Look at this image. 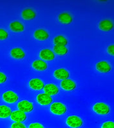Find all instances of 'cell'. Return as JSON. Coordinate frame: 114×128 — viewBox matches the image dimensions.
Returning <instances> with one entry per match:
<instances>
[{
	"label": "cell",
	"mask_w": 114,
	"mask_h": 128,
	"mask_svg": "<svg viewBox=\"0 0 114 128\" xmlns=\"http://www.w3.org/2000/svg\"><path fill=\"white\" fill-rule=\"evenodd\" d=\"M10 29L16 32H20L24 30V26L22 23L18 21H14L10 24Z\"/></svg>",
	"instance_id": "21"
},
{
	"label": "cell",
	"mask_w": 114,
	"mask_h": 128,
	"mask_svg": "<svg viewBox=\"0 0 114 128\" xmlns=\"http://www.w3.org/2000/svg\"><path fill=\"white\" fill-rule=\"evenodd\" d=\"M6 81V76L5 74L0 72V83H3Z\"/></svg>",
	"instance_id": "28"
},
{
	"label": "cell",
	"mask_w": 114,
	"mask_h": 128,
	"mask_svg": "<svg viewBox=\"0 0 114 128\" xmlns=\"http://www.w3.org/2000/svg\"><path fill=\"white\" fill-rule=\"evenodd\" d=\"M40 56L46 60H53L54 58V54L50 50H43L40 52Z\"/></svg>",
	"instance_id": "13"
},
{
	"label": "cell",
	"mask_w": 114,
	"mask_h": 128,
	"mask_svg": "<svg viewBox=\"0 0 114 128\" xmlns=\"http://www.w3.org/2000/svg\"><path fill=\"white\" fill-rule=\"evenodd\" d=\"M58 20L64 24H70L72 21V18L69 14L62 13L59 15Z\"/></svg>",
	"instance_id": "19"
},
{
	"label": "cell",
	"mask_w": 114,
	"mask_h": 128,
	"mask_svg": "<svg viewBox=\"0 0 114 128\" xmlns=\"http://www.w3.org/2000/svg\"><path fill=\"white\" fill-rule=\"evenodd\" d=\"M22 16L23 19L26 20H31L36 17V13L32 9H25L22 11Z\"/></svg>",
	"instance_id": "18"
},
{
	"label": "cell",
	"mask_w": 114,
	"mask_h": 128,
	"mask_svg": "<svg viewBox=\"0 0 114 128\" xmlns=\"http://www.w3.org/2000/svg\"><path fill=\"white\" fill-rule=\"evenodd\" d=\"M45 94L49 95V96H53V95L57 94L59 92V89L58 86H56L54 84H46L44 87Z\"/></svg>",
	"instance_id": "9"
},
{
	"label": "cell",
	"mask_w": 114,
	"mask_h": 128,
	"mask_svg": "<svg viewBox=\"0 0 114 128\" xmlns=\"http://www.w3.org/2000/svg\"><path fill=\"white\" fill-rule=\"evenodd\" d=\"M34 36L35 38L39 40H45L48 38L49 34L44 30H38L35 31Z\"/></svg>",
	"instance_id": "15"
},
{
	"label": "cell",
	"mask_w": 114,
	"mask_h": 128,
	"mask_svg": "<svg viewBox=\"0 0 114 128\" xmlns=\"http://www.w3.org/2000/svg\"><path fill=\"white\" fill-rule=\"evenodd\" d=\"M94 112L100 115H107L110 113V108L103 102H98L93 107Z\"/></svg>",
	"instance_id": "1"
},
{
	"label": "cell",
	"mask_w": 114,
	"mask_h": 128,
	"mask_svg": "<svg viewBox=\"0 0 114 128\" xmlns=\"http://www.w3.org/2000/svg\"><path fill=\"white\" fill-rule=\"evenodd\" d=\"M99 26L101 30L104 31V32H108L113 29L114 23H112V22L110 20H101L100 22Z\"/></svg>",
	"instance_id": "12"
},
{
	"label": "cell",
	"mask_w": 114,
	"mask_h": 128,
	"mask_svg": "<svg viewBox=\"0 0 114 128\" xmlns=\"http://www.w3.org/2000/svg\"><path fill=\"white\" fill-rule=\"evenodd\" d=\"M108 52H110V54H112V55H114V46L111 45L108 47Z\"/></svg>",
	"instance_id": "29"
},
{
	"label": "cell",
	"mask_w": 114,
	"mask_h": 128,
	"mask_svg": "<svg viewBox=\"0 0 114 128\" xmlns=\"http://www.w3.org/2000/svg\"><path fill=\"white\" fill-rule=\"evenodd\" d=\"M96 68L101 72H108L111 70V66L108 62L104 61L100 62L96 65Z\"/></svg>",
	"instance_id": "10"
},
{
	"label": "cell",
	"mask_w": 114,
	"mask_h": 128,
	"mask_svg": "<svg viewBox=\"0 0 114 128\" xmlns=\"http://www.w3.org/2000/svg\"><path fill=\"white\" fill-rule=\"evenodd\" d=\"M11 113H12V111L8 106H4V105L0 106V118H7L9 116H10Z\"/></svg>",
	"instance_id": "20"
},
{
	"label": "cell",
	"mask_w": 114,
	"mask_h": 128,
	"mask_svg": "<svg viewBox=\"0 0 114 128\" xmlns=\"http://www.w3.org/2000/svg\"><path fill=\"white\" fill-rule=\"evenodd\" d=\"M8 34L3 29H0V40H5L8 38Z\"/></svg>",
	"instance_id": "24"
},
{
	"label": "cell",
	"mask_w": 114,
	"mask_h": 128,
	"mask_svg": "<svg viewBox=\"0 0 114 128\" xmlns=\"http://www.w3.org/2000/svg\"><path fill=\"white\" fill-rule=\"evenodd\" d=\"M18 108L21 112L26 113V112H30L34 110V105L32 103L28 100H22L18 103Z\"/></svg>",
	"instance_id": "5"
},
{
	"label": "cell",
	"mask_w": 114,
	"mask_h": 128,
	"mask_svg": "<svg viewBox=\"0 0 114 128\" xmlns=\"http://www.w3.org/2000/svg\"><path fill=\"white\" fill-rule=\"evenodd\" d=\"M61 86L66 90H72L76 88V84L72 80L66 79L61 82Z\"/></svg>",
	"instance_id": "8"
},
{
	"label": "cell",
	"mask_w": 114,
	"mask_h": 128,
	"mask_svg": "<svg viewBox=\"0 0 114 128\" xmlns=\"http://www.w3.org/2000/svg\"><path fill=\"white\" fill-rule=\"evenodd\" d=\"M29 128H44L42 124L39 123H33L30 124L29 126Z\"/></svg>",
	"instance_id": "27"
},
{
	"label": "cell",
	"mask_w": 114,
	"mask_h": 128,
	"mask_svg": "<svg viewBox=\"0 0 114 128\" xmlns=\"http://www.w3.org/2000/svg\"><path fill=\"white\" fill-rule=\"evenodd\" d=\"M54 76L58 80H66L69 76V72L64 68H59L54 71Z\"/></svg>",
	"instance_id": "14"
},
{
	"label": "cell",
	"mask_w": 114,
	"mask_h": 128,
	"mask_svg": "<svg viewBox=\"0 0 114 128\" xmlns=\"http://www.w3.org/2000/svg\"><path fill=\"white\" fill-rule=\"evenodd\" d=\"M54 51L59 55H65L68 52V50L66 46L55 45L54 47Z\"/></svg>",
	"instance_id": "23"
},
{
	"label": "cell",
	"mask_w": 114,
	"mask_h": 128,
	"mask_svg": "<svg viewBox=\"0 0 114 128\" xmlns=\"http://www.w3.org/2000/svg\"><path fill=\"white\" fill-rule=\"evenodd\" d=\"M3 98L5 102L8 103H14L17 102L19 99L18 95L12 91L6 92L3 94Z\"/></svg>",
	"instance_id": "6"
},
{
	"label": "cell",
	"mask_w": 114,
	"mask_h": 128,
	"mask_svg": "<svg viewBox=\"0 0 114 128\" xmlns=\"http://www.w3.org/2000/svg\"><path fill=\"white\" fill-rule=\"evenodd\" d=\"M32 66L35 69L37 70H44L47 68V64L43 60H35L33 62Z\"/></svg>",
	"instance_id": "16"
},
{
	"label": "cell",
	"mask_w": 114,
	"mask_h": 128,
	"mask_svg": "<svg viewBox=\"0 0 114 128\" xmlns=\"http://www.w3.org/2000/svg\"><path fill=\"white\" fill-rule=\"evenodd\" d=\"M102 128H114V122H106L102 124Z\"/></svg>",
	"instance_id": "25"
},
{
	"label": "cell",
	"mask_w": 114,
	"mask_h": 128,
	"mask_svg": "<svg viewBox=\"0 0 114 128\" xmlns=\"http://www.w3.org/2000/svg\"><path fill=\"white\" fill-rule=\"evenodd\" d=\"M30 86L32 88L36 90H39L44 87V83L40 80L37 78L32 79L30 82Z\"/></svg>",
	"instance_id": "11"
},
{
	"label": "cell",
	"mask_w": 114,
	"mask_h": 128,
	"mask_svg": "<svg viewBox=\"0 0 114 128\" xmlns=\"http://www.w3.org/2000/svg\"><path fill=\"white\" fill-rule=\"evenodd\" d=\"M37 101L42 105H48L52 102V98L46 94H41L37 96Z\"/></svg>",
	"instance_id": "7"
},
{
	"label": "cell",
	"mask_w": 114,
	"mask_h": 128,
	"mask_svg": "<svg viewBox=\"0 0 114 128\" xmlns=\"http://www.w3.org/2000/svg\"><path fill=\"white\" fill-rule=\"evenodd\" d=\"M11 128H26L22 123L20 122H15L12 125Z\"/></svg>",
	"instance_id": "26"
},
{
	"label": "cell",
	"mask_w": 114,
	"mask_h": 128,
	"mask_svg": "<svg viewBox=\"0 0 114 128\" xmlns=\"http://www.w3.org/2000/svg\"><path fill=\"white\" fill-rule=\"evenodd\" d=\"M10 53L12 57L17 59H22L25 56L24 52L20 48H14L12 50Z\"/></svg>",
	"instance_id": "17"
},
{
	"label": "cell",
	"mask_w": 114,
	"mask_h": 128,
	"mask_svg": "<svg viewBox=\"0 0 114 128\" xmlns=\"http://www.w3.org/2000/svg\"><path fill=\"white\" fill-rule=\"evenodd\" d=\"M10 117L16 122H21L26 119L27 116L24 112L20 110L14 111L11 113Z\"/></svg>",
	"instance_id": "4"
},
{
	"label": "cell",
	"mask_w": 114,
	"mask_h": 128,
	"mask_svg": "<svg viewBox=\"0 0 114 128\" xmlns=\"http://www.w3.org/2000/svg\"><path fill=\"white\" fill-rule=\"evenodd\" d=\"M54 43L56 46H66L68 43L67 38H65L64 36L59 35V36H56L54 38Z\"/></svg>",
	"instance_id": "22"
},
{
	"label": "cell",
	"mask_w": 114,
	"mask_h": 128,
	"mask_svg": "<svg viewBox=\"0 0 114 128\" xmlns=\"http://www.w3.org/2000/svg\"><path fill=\"white\" fill-rule=\"evenodd\" d=\"M67 124L72 128H78L83 125V121L77 116H69L67 119Z\"/></svg>",
	"instance_id": "3"
},
{
	"label": "cell",
	"mask_w": 114,
	"mask_h": 128,
	"mask_svg": "<svg viewBox=\"0 0 114 128\" xmlns=\"http://www.w3.org/2000/svg\"><path fill=\"white\" fill-rule=\"evenodd\" d=\"M51 111L56 115H63L67 112V107L61 102H54L51 106Z\"/></svg>",
	"instance_id": "2"
}]
</instances>
